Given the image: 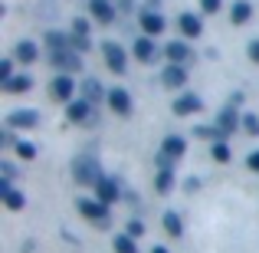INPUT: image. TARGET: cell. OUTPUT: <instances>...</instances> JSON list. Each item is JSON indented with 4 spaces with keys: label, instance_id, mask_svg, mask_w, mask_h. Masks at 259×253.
Here are the masks:
<instances>
[{
    "label": "cell",
    "instance_id": "1",
    "mask_svg": "<svg viewBox=\"0 0 259 253\" xmlns=\"http://www.w3.org/2000/svg\"><path fill=\"white\" fill-rule=\"evenodd\" d=\"M72 92H76V83H72L69 73H59V76L50 83V95H53V99H59V102H69Z\"/></svg>",
    "mask_w": 259,
    "mask_h": 253
},
{
    "label": "cell",
    "instance_id": "2",
    "mask_svg": "<svg viewBox=\"0 0 259 253\" xmlns=\"http://www.w3.org/2000/svg\"><path fill=\"white\" fill-rule=\"evenodd\" d=\"M102 53H105V63H108V69H112V73H118V76H121V73L128 69L125 50H121L118 43H105V46H102Z\"/></svg>",
    "mask_w": 259,
    "mask_h": 253
},
{
    "label": "cell",
    "instance_id": "3",
    "mask_svg": "<svg viewBox=\"0 0 259 253\" xmlns=\"http://www.w3.org/2000/svg\"><path fill=\"white\" fill-rule=\"evenodd\" d=\"M79 210L92 224H108V204H102V201H79Z\"/></svg>",
    "mask_w": 259,
    "mask_h": 253
},
{
    "label": "cell",
    "instance_id": "4",
    "mask_svg": "<svg viewBox=\"0 0 259 253\" xmlns=\"http://www.w3.org/2000/svg\"><path fill=\"white\" fill-rule=\"evenodd\" d=\"M53 66L63 73H79L82 69V56H76L72 50H63V53H53Z\"/></svg>",
    "mask_w": 259,
    "mask_h": 253
},
{
    "label": "cell",
    "instance_id": "5",
    "mask_svg": "<svg viewBox=\"0 0 259 253\" xmlns=\"http://www.w3.org/2000/svg\"><path fill=\"white\" fill-rule=\"evenodd\" d=\"M141 30H145V37H161L164 33V17L158 10H145L141 13Z\"/></svg>",
    "mask_w": 259,
    "mask_h": 253
},
{
    "label": "cell",
    "instance_id": "6",
    "mask_svg": "<svg viewBox=\"0 0 259 253\" xmlns=\"http://www.w3.org/2000/svg\"><path fill=\"white\" fill-rule=\"evenodd\" d=\"M161 83H164L167 89H181L184 83H187V69H184L181 63H171L164 73H161Z\"/></svg>",
    "mask_w": 259,
    "mask_h": 253
},
{
    "label": "cell",
    "instance_id": "7",
    "mask_svg": "<svg viewBox=\"0 0 259 253\" xmlns=\"http://www.w3.org/2000/svg\"><path fill=\"white\" fill-rule=\"evenodd\" d=\"M76 177H79L82 184H99V181H102V174H99V165H95V161H89V158L76 161Z\"/></svg>",
    "mask_w": 259,
    "mask_h": 253
},
{
    "label": "cell",
    "instance_id": "8",
    "mask_svg": "<svg viewBox=\"0 0 259 253\" xmlns=\"http://www.w3.org/2000/svg\"><path fill=\"white\" fill-rule=\"evenodd\" d=\"M118 194H121V191H118V184H115L112 177H102V181L95 184V197H99L102 204H115V201H118Z\"/></svg>",
    "mask_w": 259,
    "mask_h": 253
},
{
    "label": "cell",
    "instance_id": "9",
    "mask_svg": "<svg viewBox=\"0 0 259 253\" xmlns=\"http://www.w3.org/2000/svg\"><path fill=\"white\" fill-rule=\"evenodd\" d=\"M135 56H138L141 63H154V59H158V46H154V40L151 37L135 40Z\"/></svg>",
    "mask_w": 259,
    "mask_h": 253
},
{
    "label": "cell",
    "instance_id": "10",
    "mask_svg": "<svg viewBox=\"0 0 259 253\" xmlns=\"http://www.w3.org/2000/svg\"><path fill=\"white\" fill-rule=\"evenodd\" d=\"M89 10H92V17L99 20V23H112V20H115L112 0H89Z\"/></svg>",
    "mask_w": 259,
    "mask_h": 253
},
{
    "label": "cell",
    "instance_id": "11",
    "mask_svg": "<svg viewBox=\"0 0 259 253\" xmlns=\"http://www.w3.org/2000/svg\"><path fill=\"white\" fill-rule=\"evenodd\" d=\"M108 109H115L118 115H128L132 112V95H128L125 89H112V92H108Z\"/></svg>",
    "mask_w": 259,
    "mask_h": 253
},
{
    "label": "cell",
    "instance_id": "12",
    "mask_svg": "<svg viewBox=\"0 0 259 253\" xmlns=\"http://www.w3.org/2000/svg\"><path fill=\"white\" fill-rule=\"evenodd\" d=\"M177 26H181V33L187 40H194V37H200V17H197V13H181V17H177Z\"/></svg>",
    "mask_w": 259,
    "mask_h": 253
},
{
    "label": "cell",
    "instance_id": "13",
    "mask_svg": "<svg viewBox=\"0 0 259 253\" xmlns=\"http://www.w3.org/2000/svg\"><path fill=\"white\" fill-rule=\"evenodd\" d=\"M0 194H4V204H7V207H10V210H20V207H23V204H26V197L20 194V191L13 188L10 181H0Z\"/></svg>",
    "mask_w": 259,
    "mask_h": 253
},
{
    "label": "cell",
    "instance_id": "14",
    "mask_svg": "<svg viewBox=\"0 0 259 253\" xmlns=\"http://www.w3.org/2000/svg\"><path fill=\"white\" fill-rule=\"evenodd\" d=\"M167 59H171V63H187V59H190V46L187 43H184V40H174V43H167Z\"/></svg>",
    "mask_w": 259,
    "mask_h": 253
},
{
    "label": "cell",
    "instance_id": "15",
    "mask_svg": "<svg viewBox=\"0 0 259 253\" xmlns=\"http://www.w3.org/2000/svg\"><path fill=\"white\" fill-rule=\"evenodd\" d=\"M174 112H177V115H190V112H200V95H194V92L181 95V99L174 102Z\"/></svg>",
    "mask_w": 259,
    "mask_h": 253
},
{
    "label": "cell",
    "instance_id": "16",
    "mask_svg": "<svg viewBox=\"0 0 259 253\" xmlns=\"http://www.w3.org/2000/svg\"><path fill=\"white\" fill-rule=\"evenodd\" d=\"M184 152H187V145H184V138H177V135H167L164 145H161V155H167V158H181Z\"/></svg>",
    "mask_w": 259,
    "mask_h": 253
},
{
    "label": "cell",
    "instance_id": "17",
    "mask_svg": "<svg viewBox=\"0 0 259 253\" xmlns=\"http://www.w3.org/2000/svg\"><path fill=\"white\" fill-rule=\"evenodd\" d=\"M249 17H253V4H249V0H236L233 10H230V20H233V23H246Z\"/></svg>",
    "mask_w": 259,
    "mask_h": 253
},
{
    "label": "cell",
    "instance_id": "18",
    "mask_svg": "<svg viewBox=\"0 0 259 253\" xmlns=\"http://www.w3.org/2000/svg\"><path fill=\"white\" fill-rule=\"evenodd\" d=\"M13 56H17L20 63H33V59L39 56V53H36V43H30V40H20L17 50H13Z\"/></svg>",
    "mask_w": 259,
    "mask_h": 253
},
{
    "label": "cell",
    "instance_id": "19",
    "mask_svg": "<svg viewBox=\"0 0 259 253\" xmlns=\"http://www.w3.org/2000/svg\"><path fill=\"white\" fill-rule=\"evenodd\" d=\"M89 109H92V105H89L85 99H79V102H69V119H72V122H89V115H92Z\"/></svg>",
    "mask_w": 259,
    "mask_h": 253
},
{
    "label": "cell",
    "instance_id": "20",
    "mask_svg": "<svg viewBox=\"0 0 259 253\" xmlns=\"http://www.w3.org/2000/svg\"><path fill=\"white\" fill-rule=\"evenodd\" d=\"M30 86H33V79H30V76H13V79H7V83H4L7 92H26Z\"/></svg>",
    "mask_w": 259,
    "mask_h": 253
},
{
    "label": "cell",
    "instance_id": "21",
    "mask_svg": "<svg viewBox=\"0 0 259 253\" xmlns=\"http://www.w3.org/2000/svg\"><path fill=\"white\" fill-rule=\"evenodd\" d=\"M46 46H50L53 53H63V50H69V40H66L63 33H53L50 30V33H46Z\"/></svg>",
    "mask_w": 259,
    "mask_h": 253
},
{
    "label": "cell",
    "instance_id": "22",
    "mask_svg": "<svg viewBox=\"0 0 259 253\" xmlns=\"http://www.w3.org/2000/svg\"><path fill=\"white\" fill-rule=\"evenodd\" d=\"M10 125L33 128V125H36V112H13V115H10Z\"/></svg>",
    "mask_w": 259,
    "mask_h": 253
},
{
    "label": "cell",
    "instance_id": "23",
    "mask_svg": "<svg viewBox=\"0 0 259 253\" xmlns=\"http://www.w3.org/2000/svg\"><path fill=\"white\" fill-rule=\"evenodd\" d=\"M236 122H240V119H236L233 109H223V112H220V125H217V128H220V132H236Z\"/></svg>",
    "mask_w": 259,
    "mask_h": 253
},
{
    "label": "cell",
    "instance_id": "24",
    "mask_svg": "<svg viewBox=\"0 0 259 253\" xmlns=\"http://www.w3.org/2000/svg\"><path fill=\"white\" fill-rule=\"evenodd\" d=\"M164 227H167V234H171V237H181L184 234V224H181V217H177L174 210H171V214H164Z\"/></svg>",
    "mask_w": 259,
    "mask_h": 253
},
{
    "label": "cell",
    "instance_id": "25",
    "mask_svg": "<svg viewBox=\"0 0 259 253\" xmlns=\"http://www.w3.org/2000/svg\"><path fill=\"white\" fill-rule=\"evenodd\" d=\"M115 253H135V240H132V234L115 237Z\"/></svg>",
    "mask_w": 259,
    "mask_h": 253
},
{
    "label": "cell",
    "instance_id": "26",
    "mask_svg": "<svg viewBox=\"0 0 259 253\" xmlns=\"http://www.w3.org/2000/svg\"><path fill=\"white\" fill-rule=\"evenodd\" d=\"M171 168H161V174H158V191H171Z\"/></svg>",
    "mask_w": 259,
    "mask_h": 253
},
{
    "label": "cell",
    "instance_id": "27",
    "mask_svg": "<svg viewBox=\"0 0 259 253\" xmlns=\"http://www.w3.org/2000/svg\"><path fill=\"white\" fill-rule=\"evenodd\" d=\"M82 89H85V95H89V99H102V89H99V83H95V79H85Z\"/></svg>",
    "mask_w": 259,
    "mask_h": 253
},
{
    "label": "cell",
    "instance_id": "28",
    "mask_svg": "<svg viewBox=\"0 0 259 253\" xmlns=\"http://www.w3.org/2000/svg\"><path fill=\"white\" fill-rule=\"evenodd\" d=\"M17 155H20V158H33V155H36V148H33L30 141H20V145H17Z\"/></svg>",
    "mask_w": 259,
    "mask_h": 253
},
{
    "label": "cell",
    "instance_id": "29",
    "mask_svg": "<svg viewBox=\"0 0 259 253\" xmlns=\"http://www.w3.org/2000/svg\"><path fill=\"white\" fill-rule=\"evenodd\" d=\"M7 79H13V63H10V59L0 63V83H7Z\"/></svg>",
    "mask_w": 259,
    "mask_h": 253
},
{
    "label": "cell",
    "instance_id": "30",
    "mask_svg": "<svg viewBox=\"0 0 259 253\" xmlns=\"http://www.w3.org/2000/svg\"><path fill=\"white\" fill-rule=\"evenodd\" d=\"M243 125H246L249 135H259V119H256V115H246V119H243Z\"/></svg>",
    "mask_w": 259,
    "mask_h": 253
},
{
    "label": "cell",
    "instance_id": "31",
    "mask_svg": "<svg viewBox=\"0 0 259 253\" xmlns=\"http://www.w3.org/2000/svg\"><path fill=\"white\" fill-rule=\"evenodd\" d=\"M213 158H217V161H227V158H230V148L217 141V145H213Z\"/></svg>",
    "mask_w": 259,
    "mask_h": 253
},
{
    "label": "cell",
    "instance_id": "32",
    "mask_svg": "<svg viewBox=\"0 0 259 253\" xmlns=\"http://www.w3.org/2000/svg\"><path fill=\"white\" fill-rule=\"evenodd\" d=\"M200 10L203 13H217L220 10V0H200Z\"/></svg>",
    "mask_w": 259,
    "mask_h": 253
},
{
    "label": "cell",
    "instance_id": "33",
    "mask_svg": "<svg viewBox=\"0 0 259 253\" xmlns=\"http://www.w3.org/2000/svg\"><path fill=\"white\" fill-rule=\"evenodd\" d=\"M72 33H82V37H89V23H85V20H76V23H72Z\"/></svg>",
    "mask_w": 259,
    "mask_h": 253
},
{
    "label": "cell",
    "instance_id": "34",
    "mask_svg": "<svg viewBox=\"0 0 259 253\" xmlns=\"http://www.w3.org/2000/svg\"><path fill=\"white\" fill-rule=\"evenodd\" d=\"M249 59H253V63H259V40H253V43H249Z\"/></svg>",
    "mask_w": 259,
    "mask_h": 253
},
{
    "label": "cell",
    "instance_id": "35",
    "mask_svg": "<svg viewBox=\"0 0 259 253\" xmlns=\"http://www.w3.org/2000/svg\"><path fill=\"white\" fill-rule=\"evenodd\" d=\"M141 230H145V227H141V224H138V221H132V224H128V234H132V237H138V234H141Z\"/></svg>",
    "mask_w": 259,
    "mask_h": 253
},
{
    "label": "cell",
    "instance_id": "36",
    "mask_svg": "<svg viewBox=\"0 0 259 253\" xmlns=\"http://www.w3.org/2000/svg\"><path fill=\"white\" fill-rule=\"evenodd\" d=\"M249 168H253V171H259V152H253V155H249Z\"/></svg>",
    "mask_w": 259,
    "mask_h": 253
},
{
    "label": "cell",
    "instance_id": "37",
    "mask_svg": "<svg viewBox=\"0 0 259 253\" xmlns=\"http://www.w3.org/2000/svg\"><path fill=\"white\" fill-rule=\"evenodd\" d=\"M151 253H167V250H164V247H154V250H151Z\"/></svg>",
    "mask_w": 259,
    "mask_h": 253
}]
</instances>
